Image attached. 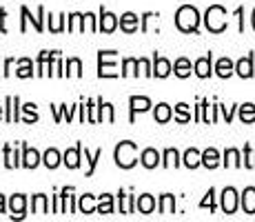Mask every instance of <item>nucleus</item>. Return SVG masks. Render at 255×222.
Wrapping results in <instances>:
<instances>
[{
    "mask_svg": "<svg viewBox=\"0 0 255 222\" xmlns=\"http://www.w3.org/2000/svg\"><path fill=\"white\" fill-rule=\"evenodd\" d=\"M200 20H202V16H200V11L193 4H182L175 11V27L182 33H198Z\"/></svg>",
    "mask_w": 255,
    "mask_h": 222,
    "instance_id": "obj_1",
    "label": "nucleus"
},
{
    "mask_svg": "<svg viewBox=\"0 0 255 222\" xmlns=\"http://www.w3.org/2000/svg\"><path fill=\"white\" fill-rule=\"evenodd\" d=\"M114 160L120 169H133L138 165V145L131 140H122L114 149Z\"/></svg>",
    "mask_w": 255,
    "mask_h": 222,
    "instance_id": "obj_2",
    "label": "nucleus"
},
{
    "mask_svg": "<svg viewBox=\"0 0 255 222\" xmlns=\"http://www.w3.org/2000/svg\"><path fill=\"white\" fill-rule=\"evenodd\" d=\"M204 27L209 29L211 33H222L227 31L229 20H227V9L222 4H211V7L204 11Z\"/></svg>",
    "mask_w": 255,
    "mask_h": 222,
    "instance_id": "obj_3",
    "label": "nucleus"
},
{
    "mask_svg": "<svg viewBox=\"0 0 255 222\" xmlns=\"http://www.w3.org/2000/svg\"><path fill=\"white\" fill-rule=\"evenodd\" d=\"M118 51L114 49H100L98 51V78H118Z\"/></svg>",
    "mask_w": 255,
    "mask_h": 222,
    "instance_id": "obj_4",
    "label": "nucleus"
},
{
    "mask_svg": "<svg viewBox=\"0 0 255 222\" xmlns=\"http://www.w3.org/2000/svg\"><path fill=\"white\" fill-rule=\"evenodd\" d=\"M45 16H47V11H45V7H42V4L36 9V16H31V11H29V9L22 4V7H20V33L27 31V24L29 22H31V27L36 29L38 33H42V31H45Z\"/></svg>",
    "mask_w": 255,
    "mask_h": 222,
    "instance_id": "obj_5",
    "label": "nucleus"
},
{
    "mask_svg": "<svg viewBox=\"0 0 255 222\" xmlns=\"http://www.w3.org/2000/svg\"><path fill=\"white\" fill-rule=\"evenodd\" d=\"M118 24H120V16H116V13L107 11L105 7H100V13H98V31L102 33H114L118 29Z\"/></svg>",
    "mask_w": 255,
    "mask_h": 222,
    "instance_id": "obj_6",
    "label": "nucleus"
},
{
    "mask_svg": "<svg viewBox=\"0 0 255 222\" xmlns=\"http://www.w3.org/2000/svg\"><path fill=\"white\" fill-rule=\"evenodd\" d=\"M220 205H222L224 214L233 216L235 211H238V207H240V194L233 189V187H227V189L222 191V196H220Z\"/></svg>",
    "mask_w": 255,
    "mask_h": 222,
    "instance_id": "obj_7",
    "label": "nucleus"
},
{
    "mask_svg": "<svg viewBox=\"0 0 255 222\" xmlns=\"http://www.w3.org/2000/svg\"><path fill=\"white\" fill-rule=\"evenodd\" d=\"M20 98L18 96H7L4 98V122L16 125L20 122Z\"/></svg>",
    "mask_w": 255,
    "mask_h": 222,
    "instance_id": "obj_8",
    "label": "nucleus"
},
{
    "mask_svg": "<svg viewBox=\"0 0 255 222\" xmlns=\"http://www.w3.org/2000/svg\"><path fill=\"white\" fill-rule=\"evenodd\" d=\"M7 205H9V211H11V220L16 218V220H22L24 216H27V196L24 194H13L11 198L7 200Z\"/></svg>",
    "mask_w": 255,
    "mask_h": 222,
    "instance_id": "obj_9",
    "label": "nucleus"
},
{
    "mask_svg": "<svg viewBox=\"0 0 255 222\" xmlns=\"http://www.w3.org/2000/svg\"><path fill=\"white\" fill-rule=\"evenodd\" d=\"M153 107V102L146 96H131L129 98V122L133 125L135 122V113H144Z\"/></svg>",
    "mask_w": 255,
    "mask_h": 222,
    "instance_id": "obj_10",
    "label": "nucleus"
},
{
    "mask_svg": "<svg viewBox=\"0 0 255 222\" xmlns=\"http://www.w3.org/2000/svg\"><path fill=\"white\" fill-rule=\"evenodd\" d=\"M193 73L198 78H202V80H207L211 78V73H213V53H207V56L198 58V60L193 62Z\"/></svg>",
    "mask_w": 255,
    "mask_h": 222,
    "instance_id": "obj_11",
    "label": "nucleus"
},
{
    "mask_svg": "<svg viewBox=\"0 0 255 222\" xmlns=\"http://www.w3.org/2000/svg\"><path fill=\"white\" fill-rule=\"evenodd\" d=\"M22 147V167L24 169H36L38 165H42V156L38 149H33V147H29L27 142H20Z\"/></svg>",
    "mask_w": 255,
    "mask_h": 222,
    "instance_id": "obj_12",
    "label": "nucleus"
},
{
    "mask_svg": "<svg viewBox=\"0 0 255 222\" xmlns=\"http://www.w3.org/2000/svg\"><path fill=\"white\" fill-rule=\"evenodd\" d=\"M82 142H78L76 147H71V149H67L65 154H62V165L67 167V169H78L82 162Z\"/></svg>",
    "mask_w": 255,
    "mask_h": 222,
    "instance_id": "obj_13",
    "label": "nucleus"
},
{
    "mask_svg": "<svg viewBox=\"0 0 255 222\" xmlns=\"http://www.w3.org/2000/svg\"><path fill=\"white\" fill-rule=\"evenodd\" d=\"M140 165L144 167V169H155V167L162 165V154H160L158 149H153V147L142 149L140 151Z\"/></svg>",
    "mask_w": 255,
    "mask_h": 222,
    "instance_id": "obj_14",
    "label": "nucleus"
},
{
    "mask_svg": "<svg viewBox=\"0 0 255 222\" xmlns=\"http://www.w3.org/2000/svg\"><path fill=\"white\" fill-rule=\"evenodd\" d=\"M171 73H173V65L169 58L153 53V78H169Z\"/></svg>",
    "mask_w": 255,
    "mask_h": 222,
    "instance_id": "obj_15",
    "label": "nucleus"
},
{
    "mask_svg": "<svg viewBox=\"0 0 255 222\" xmlns=\"http://www.w3.org/2000/svg\"><path fill=\"white\" fill-rule=\"evenodd\" d=\"M2 165L7 169H18L22 167V154H18V149H11V145H4L2 147Z\"/></svg>",
    "mask_w": 255,
    "mask_h": 222,
    "instance_id": "obj_16",
    "label": "nucleus"
},
{
    "mask_svg": "<svg viewBox=\"0 0 255 222\" xmlns=\"http://www.w3.org/2000/svg\"><path fill=\"white\" fill-rule=\"evenodd\" d=\"M118 209H120V214H125V216H129V214H135V196L133 194H127V191H118Z\"/></svg>",
    "mask_w": 255,
    "mask_h": 222,
    "instance_id": "obj_17",
    "label": "nucleus"
},
{
    "mask_svg": "<svg viewBox=\"0 0 255 222\" xmlns=\"http://www.w3.org/2000/svg\"><path fill=\"white\" fill-rule=\"evenodd\" d=\"M78 211L85 216L98 214V196H93V194L78 196Z\"/></svg>",
    "mask_w": 255,
    "mask_h": 222,
    "instance_id": "obj_18",
    "label": "nucleus"
},
{
    "mask_svg": "<svg viewBox=\"0 0 255 222\" xmlns=\"http://www.w3.org/2000/svg\"><path fill=\"white\" fill-rule=\"evenodd\" d=\"M140 29V18L133 11H125L120 16V31L125 33H135Z\"/></svg>",
    "mask_w": 255,
    "mask_h": 222,
    "instance_id": "obj_19",
    "label": "nucleus"
},
{
    "mask_svg": "<svg viewBox=\"0 0 255 222\" xmlns=\"http://www.w3.org/2000/svg\"><path fill=\"white\" fill-rule=\"evenodd\" d=\"M240 207H242L244 214L255 216V187H247L240 196Z\"/></svg>",
    "mask_w": 255,
    "mask_h": 222,
    "instance_id": "obj_20",
    "label": "nucleus"
},
{
    "mask_svg": "<svg viewBox=\"0 0 255 222\" xmlns=\"http://www.w3.org/2000/svg\"><path fill=\"white\" fill-rule=\"evenodd\" d=\"M182 165L186 169H198V167H202V151H198L195 147H189L182 154Z\"/></svg>",
    "mask_w": 255,
    "mask_h": 222,
    "instance_id": "obj_21",
    "label": "nucleus"
},
{
    "mask_svg": "<svg viewBox=\"0 0 255 222\" xmlns=\"http://www.w3.org/2000/svg\"><path fill=\"white\" fill-rule=\"evenodd\" d=\"M182 165V156H180V151L175 149V147H169V149L162 151V167L164 169H178V167Z\"/></svg>",
    "mask_w": 255,
    "mask_h": 222,
    "instance_id": "obj_22",
    "label": "nucleus"
},
{
    "mask_svg": "<svg viewBox=\"0 0 255 222\" xmlns=\"http://www.w3.org/2000/svg\"><path fill=\"white\" fill-rule=\"evenodd\" d=\"M215 76H220V78H224V80H227V78H231L233 73H235V62L231 60V58H220L218 62H215Z\"/></svg>",
    "mask_w": 255,
    "mask_h": 222,
    "instance_id": "obj_23",
    "label": "nucleus"
},
{
    "mask_svg": "<svg viewBox=\"0 0 255 222\" xmlns=\"http://www.w3.org/2000/svg\"><path fill=\"white\" fill-rule=\"evenodd\" d=\"M235 73H238L240 78H253V53H249V56L240 58L238 62H235Z\"/></svg>",
    "mask_w": 255,
    "mask_h": 222,
    "instance_id": "obj_24",
    "label": "nucleus"
},
{
    "mask_svg": "<svg viewBox=\"0 0 255 222\" xmlns=\"http://www.w3.org/2000/svg\"><path fill=\"white\" fill-rule=\"evenodd\" d=\"M222 165V158H220V151L215 147H209V149L202 151V167L207 169H218Z\"/></svg>",
    "mask_w": 255,
    "mask_h": 222,
    "instance_id": "obj_25",
    "label": "nucleus"
},
{
    "mask_svg": "<svg viewBox=\"0 0 255 222\" xmlns=\"http://www.w3.org/2000/svg\"><path fill=\"white\" fill-rule=\"evenodd\" d=\"M135 209L140 211L142 216H149L155 211V198L151 194H142L138 196V200H135Z\"/></svg>",
    "mask_w": 255,
    "mask_h": 222,
    "instance_id": "obj_26",
    "label": "nucleus"
},
{
    "mask_svg": "<svg viewBox=\"0 0 255 222\" xmlns=\"http://www.w3.org/2000/svg\"><path fill=\"white\" fill-rule=\"evenodd\" d=\"M171 118H173V109H171V105H166V102H160V105H155L153 120L158 122V125H166Z\"/></svg>",
    "mask_w": 255,
    "mask_h": 222,
    "instance_id": "obj_27",
    "label": "nucleus"
},
{
    "mask_svg": "<svg viewBox=\"0 0 255 222\" xmlns=\"http://www.w3.org/2000/svg\"><path fill=\"white\" fill-rule=\"evenodd\" d=\"M16 76L18 78H22V80H27V78H33L36 76V71H33V62H31V58H18L16 60Z\"/></svg>",
    "mask_w": 255,
    "mask_h": 222,
    "instance_id": "obj_28",
    "label": "nucleus"
},
{
    "mask_svg": "<svg viewBox=\"0 0 255 222\" xmlns=\"http://www.w3.org/2000/svg\"><path fill=\"white\" fill-rule=\"evenodd\" d=\"M42 165L47 167V169H58V167L62 165V154L58 149H47L45 154H42Z\"/></svg>",
    "mask_w": 255,
    "mask_h": 222,
    "instance_id": "obj_29",
    "label": "nucleus"
},
{
    "mask_svg": "<svg viewBox=\"0 0 255 222\" xmlns=\"http://www.w3.org/2000/svg\"><path fill=\"white\" fill-rule=\"evenodd\" d=\"M173 73L178 78H182V80H184V78H189L191 73H193V65H191L189 58H184V56L178 58V60L173 62Z\"/></svg>",
    "mask_w": 255,
    "mask_h": 222,
    "instance_id": "obj_30",
    "label": "nucleus"
},
{
    "mask_svg": "<svg viewBox=\"0 0 255 222\" xmlns=\"http://www.w3.org/2000/svg\"><path fill=\"white\" fill-rule=\"evenodd\" d=\"M60 51H49V49H45V51H40L38 53V60H36V76H40V78H45V67H47V62H51L53 58L58 56Z\"/></svg>",
    "mask_w": 255,
    "mask_h": 222,
    "instance_id": "obj_31",
    "label": "nucleus"
},
{
    "mask_svg": "<svg viewBox=\"0 0 255 222\" xmlns=\"http://www.w3.org/2000/svg\"><path fill=\"white\" fill-rule=\"evenodd\" d=\"M20 109L24 113V116L20 118L24 125H36V122L40 120V116H38V105H33V102H24Z\"/></svg>",
    "mask_w": 255,
    "mask_h": 222,
    "instance_id": "obj_32",
    "label": "nucleus"
},
{
    "mask_svg": "<svg viewBox=\"0 0 255 222\" xmlns=\"http://www.w3.org/2000/svg\"><path fill=\"white\" fill-rule=\"evenodd\" d=\"M31 214H38V216L49 214V198L45 194L31 196Z\"/></svg>",
    "mask_w": 255,
    "mask_h": 222,
    "instance_id": "obj_33",
    "label": "nucleus"
},
{
    "mask_svg": "<svg viewBox=\"0 0 255 222\" xmlns=\"http://www.w3.org/2000/svg\"><path fill=\"white\" fill-rule=\"evenodd\" d=\"M158 211L162 216H169V214H175V196L173 194H162L158 200Z\"/></svg>",
    "mask_w": 255,
    "mask_h": 222,
    "instance_id": "obj_34",
    "label": "nucleus"
},
{
    "mask_svg": "<svg viewBox=\"0 0 255 222\" xmlns=\"http://www.w3.org/2000/svg\"><path fill=\"white\" fill-rule=\"evenodd\" d=\"M65 76L67 78H80L82 76V60L80 58H67L65 62Z\"/></svg>",
    "mask_w": 255,
    "mask_h": 222,
    "instance_id": "obj_35",
    "label": "nucleus"
},
{
    "mask_svg": "<svg viewBox=\"0 0 255 222\" xmlns=\"http://www.w3.org/2000/svg\"><path fill=\"white\" fill-rule=\"evenodd\" d=\"M49 31L51 33H62L67 29V16L65 13H58V16H53V13H49Z\"/></svg>",
    "mask_w": 255,
    "mask_h": 222,
    "instance_id": "obj_36",
    "label": "nucleus"
},
{
    "mask_svg": "<svg viewBox=\"0 0 255 222\" xmlns=\"http://www.w3.org/2000/svg\"><path fill=\"white\" fill-rule=\"evenodd\" d=\"M100 158H102V149H96L91 154V151L85 147V160H87V165H89V169L85 171L87 178H91L93 174H96V167H98V160H100Z\"/></svg>",
    "mask_w": 255,
    "mask_h": 222,
    "instance_id": "obj_37",
    "label": "nucleus"
},
{
    "mask_svg": "<svg viewBox=\"0 0 255 222\" xmlns=\"http://www.w3.org/2000/svg\"><path fill=\"white\" fill-rule=\"evenodd\" d=\"M173 118H175V122H180V125L191 122V107L186 105V102H178V105L173 107Z\"/></svg>",
    "mask_w": 255,
    "mask_h": 222,
    "instance_id": "obj_38",
    "label": "nucleus"
},
{
    "mask_svg": "<svg viewBox=\"0 0 255 222\" xmlns=\"http://www.w3.org/2000/svg\"><path fill=\"white\" fill-rule=\"evenodd\" d=\"M114 196L111 194H102V196H98V214H102V216H109V214H114Z\"/></svg>",
    "mask_w": 255,
    "mask_h": 222,
    "instance_id": "obj_39",
    "label": "nucleus"
},
{
    "mask_svg": "<svg viewBox=\"0 0 255 222\" xmlns=\"http://www.w3.org/2000/svg\"><path fill=\"white\" fill-rule=\"evenodd\" d=\"M138 69H140V62H138V58H125L122 60V71H120V76L122 78H127V76H135L138 78Z\"/></svg>",
    "mask_w": 255,
    "mask_h": 222,
    "instance_id": "obj_40",
    "label": "nucleus"
},
{
    "mask_svg": "<svg viewBox=\"0 0 255 222\" xmlns=\"http://www.w3.org/2000/svg\"><path fill=\"white\" fill-rule=\"evenodd\" d=\"M238 111H240V120H242L244 125H253L255 122V105L253 102H244V105H240Z\"/></svg>",
    "mask_w": 255,
    "mask_h": 222,
    "instance_id": "obj_41",
    "label": "nucleus"
},
{
    "mask_svg": "<svg viewBox=\"0 0 255 222\" xmlns=\"http://www.w3.org/2000/svg\"><path fill=\"white\" fill-rule=\"evenodd\" d=\"M222 165L224 167H244L240 151L233 149V147H231V149H227V151H224V158H222Z\"/></svg>",
    "mask_w": 255,
    "mask_h": 222,
    "instance_id": "obj_42",
    "label": "nucleus"
},
{
    "mask_svg": "<svg viewBox=\"0 0 255 222\" xmlns=\"http://www.w3.org/2000/svg\"><path fill=\"white\" fill-rule=\"evenodd\" d=\"M158 18H160L158 11H144V13L140 16V31L146 33V31H149V24L153 22V20H158Z\"/></svg>",
    "mask_w": 255,
    "mask_h": 222,
    "instance_id": "obj_43",
    "label": "nucleus"
},
{
    "mask_svg": "<svg viewBox=\"0 0 255 222\" xmlns=\"http://www.w3.org/2000/svg\"><path fill=\"white\" fill-rule=\"evenodd\" d=\"M87 122H91V125H98V105H96V98H89V100H87Z\"/></svg>",
    "mask_w": 255,
    "mask_h": 222,
    "instance_id": "obj_44",
    "label": "nucleus"
},
{
    "mask_svg": "<svg viewBox=\"0 0 255 222\" xmlns=\"http://www.w3.org/2000/svg\"><path fill=\"white\" fill-rule=\"evenodd\" d=\"M200 209H209L211 214L215 211V189H213V187L207 191V196H204L202 202H200Z\"/></svg>",
    "mask_w": 255,
    "mask_h": 222,
    "instance_id": "obj_45",
    "label": "nucleus"
},
{
    "mask_svg": "<svg viewBox=\"0 0 255 222\" xmlns=\"http://www.w3.org/2000/svg\"><path fill=\"white\" fill-rule=\"evenodd\" d=\"M242 165L247 169H255V151L251 149V145H244V156H242Z\"/></svg>",
    "mask_w": 255,
    "mask_h": 222,
    "instance_id": "obj_46",
    "label": "nucleus"
},
{
    "mask_svg": "<svg viewBox=\"0 0 255 222\" xmlns=\"http://www.w3.org/2000/svg\"><path fill=\"white\" fill-rule=\"evenodd\" d=\"M140 62V73L146 78H153V60H149V58H138Z\"/></svg>",
    "mask_w": 255,
    "mask_h": 222,
    "instance_id": "obj_47",
    "label": "nucleus"
},
{
    "mask_svg": "<svg viewBox=\"0 0 255 222\" xmlns=\"http://www.w3.org/2000/svg\"><path fill=\"white\" fill-rule=\"evenodd\" d=\"M53 214H65V207H62V194L60 191H56L53 194Z\"/></svg>",
    "mask_w": 255,
    "mask_h": 222,
    "instance_id": "obj_48",
    "label": "nucleus"
},
{
    "mask_svg": "<svg viewBox=\"0 0 255 222\" xmlns=\"http://www.w3.org/2000/svg\"><path fill=\"white\" fill-rule=\"evenodd\" d=\"M235 109L238 107H224V105H220V111H222V116H224V120H227V125H231V120H233V116H235Z\"/></svg>",
    "mask_w": 255,
    "mask_h": 222,
    "instance_id": "obj_49",
    "label": "nucleus"
},
{
    "mask_svg": "<svg viewBox=\"0 0 255 222\" xmlns=\"http://www.w3.org/2000/svg\"><path fill=\"white\" fill-rule=\"evenodd\" d=\"M105 120L107 122H116V111L111 102H105Z\"/></svg>",
    "mask_w": 255,
    "mask_h": 222,
    "instance_id": "obj_50",
    "label": "nucleus"
},
{
    "mask_svg": "<svg viewBox=\"0 0 255 222\" xmlns=\"http://www.w3.org/2000/svg\"><path fill=\"white\" fill-rule=\"evenodd\" d=\"M0 33H7V9L0 7Z\"/></svg>",
    "mask_w": 255,
    "mask_h": 222,
    "instance_id": "obj_51",
    "label": "nucleus"
},
{
    "mask_svg": "<svg viewBox=\"0 0 255 222\" xmlns=\"http://www.w3.org/2000/svg\"><path fill=\"white\" fill-rule=\"evenodd\" d=\"M96 105H98V122H105V100L96 98Z\"/></svg>",
    "mask_w": 255,
    "mask_h": 222,
    "instance_id": "obj_52",
    "label": "nucleus"
},
{
    "mask_svg": "<svg viewBox=\"0 0 255 222\" xmlns=\"http://www.w3.org/2000/svg\"><path fill=\"white\" fill-rule=\"evenodd\" d=\"M11 69H13V58H7V60H4V65H2V76L9 78V76H11Z\"/></svg>",
    "mask_w": 255,
    "mask_h": 222,
    "instance_id": "obj_53",
    "label": "nucleus"
},
{
    "mask_svg": "<svg viewBox=\"0 0 255 222\" xmlns=\"http://www.w3.org/2000/svg\"><path fill=\"white\" fill-rule=\"evenodd\" d=\"M235 16H238V20H240L238 29H240V31H244V7H238V9H235Z\"/></svg>",
    "mask_w": 255,
    "mask_h": 222,
    "instance_id": "obj_54",
    "label": "nucleus"
},
{
    "mask_svg": "<svg viewBox=\"0 0 255 222\" xmlns=\"http://www.w3.org/2000/svg\"><path fill=\"white\" fill-rule=\"evenodd\" d=\"M78 113H80V118H78V120H80L82 125H85V122H87V102H82V100H80V107H78Z\"/></svg>",
    "mask_w": 255,
    "mask_h": 222,
    "instance_id": "obj_55",
    "label": "nucleus"
},
{
    "mask_svg": "<svg viewBox=\"0 0 255 222\" xmlns=\"http://www.w3.org/2000/svg\"><path fill=\"white\" fill-rule=\"evenodd\" d=\"M7 198H4V196L2 194H0V214H4V211H7Z\"/></svg>",
    "mask_w": 255,
    "mask_h": 222,
    "instance_id": "obj_56",
    "label": "nucleus"
},
{
    "mask_svg": "<svg viewBox=\"0 0 255 222\" xmlns=\"http://www.w3.org/2000/svg\"><path fill=\"white\" fill-rule=\"evenodd\" d=\"M251 24H253V29H255V9H253V13H251Z\"/></svg>",
    "mask_w": 255,
    "mask_h": 222,
    "instance_id": "obj_57",
    "label": "nucleus"
},
{
    "mask_svg": "<svg viewBox=\"0 0 255 222\" xmlns=\"http://www.w3.org/2000/svg\"><path fill=\"white\" fill-rule=\"evenodd\" d=\"M0 120H4V107H0Z\"/></svg>",
    "mask_w": 255,
    "mask_h": 222,
    "instance_id": "obj_58",
    "label": "nucleus"
},
{
    "mask_svg": "<svg viewBox=\"0 0 255 222\" xmlns=\"http://www.w3.org/2000/svg\"><path fill=\"white\" fill-rule=\"evenodd\" d=\"M0 76H2V71H0Z\"/></svg>",
    "mask_w": 255,
    "mask_h": 222,
    "instance_id": "obj_59",
    "label": "nucleus"
},
{
    "mask_svg": "<svg viewBox=\"0 0 255 222\" xmlns=\"http://www.w3.org/2000/svg\"><path fill=\"white\" fill-rule=\"evenodd\" d=\"M0 165H2V162H0Z\"/></svg>",
    "mask_w": 255,
    "mask_h": 222,
    "instance_id": "obj_60",
    "label": "nucleus"
}]
</instances>
